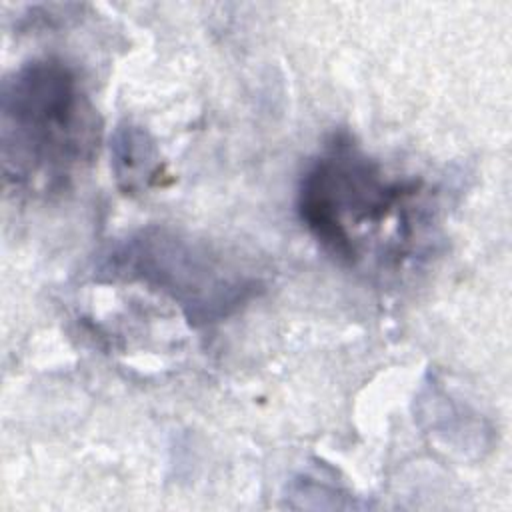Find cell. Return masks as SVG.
Returning a JSON list of instances; mask_svg holds the SVG:
<instances>
[{
  "instance_id": "cell-1",
  "label": "cell",
  "mask_w": 512,
  "mask_h": 512,
  "mask_svg": "<svg viewBox=\"0 0 512 512\" xmlns=\"http://www.w3.org/2000/svg\"><path fill=\"white\" fill-rule=\"evenodd\" d=\"M296 212L326 256L378 274L412 260L434 222L424 180L388 172L348 132H334L304 168Z\"/></svg>"
},
{
  "instance_id": "cell-4",
  "label": "cell",
  "mask_w": 512,
  "mask_h": 512,
  "mask_svg": "<svg viewBox=\"0 0 512 512\" xmlns=\"http://www.w3.org/2000/svg\"><path fill=\"white\" fill-rule=\"evenodd\" d=\"M112 172L124 194L148 190L160 174V154L154 138L138 124L122 122L110 136Z\"/></svg>"
},
{
  "instance_id": "cell-2",
  "label": "cell",
  "mask_w": 512,
  "mask_h": 512,
  "mask_svg": "<svg viewBox=\"0 0 512 512\" xmlns=\"http://www.w3.org/2000/svg\"><path fill=\"white\" fill-rule=\"evenodd\" d=\"M102 122L78 72L58 56L12 70L0 92V160L14 196L66 192L92 164Z\"/></svg>"
},
{
  "instance_id": "cell-3",
  "label": "cell",
  "mask_w": 512,
  "mask_h": 512,
  "mask_svg": "<svg viewBox=\"0 0 512 512\" xmlns=\"http://www.w3.org/2000/svg\"><path fill=\"white\" fill-rule=\"evenodd\" d=\"M100 282L138 284L168 298L192 326L234 316L264 288L238 256L170 226L150 224L112 242L96 264Z\"/></svg>"
}]
</instances>
